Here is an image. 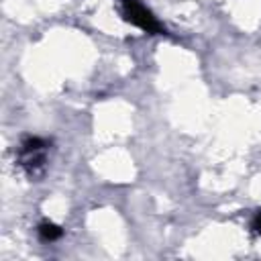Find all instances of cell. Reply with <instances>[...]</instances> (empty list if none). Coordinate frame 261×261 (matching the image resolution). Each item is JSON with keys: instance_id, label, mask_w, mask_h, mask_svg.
<instances>
[{"instance_id": "cell-3", "label": "cell", "mask_w": 261, "mask_h": 261, "mask_svg": "<svg viewBox=\"0 0 261 261\" xmlns=\"http://www.w3.org/2000/svg\"><path fill=\"white\" fill-rule=\"evenodd\" d=\"M39 237L43 239V241H55V239H59L61 237V228L57 226V224H53V222H43V224H39Z\"/></svg>"}, {"instance_id": "cell-2", "label": "cell", "mask_w": 261, "mask_h": 261, "mask_svg": "<svg viewBox=\"0 0 261 261\" xmlns=\"http://www.w3.org/2000/svg\"><path fill=\"white\" fill-rule=\"evenodd\" d=\"M45 149H47V141L39 139V137H33V139H27L22 143V149H20V163L22 167L29 171V173H35L37 167H43L45 163Z\"/></svg>"}, {"instance_id": "cell-4", "label": "cell", "mask_w": 261, "mask_h": 261, "mask_svg": "<svg viewBox=\"0 0 261 261\" xmlns=\"http://www.w3.org/2000/svg\"><path fill=\"white\" fill-rule=\"evenodd\" d=\"M253 228H255L257 234H261V210H257V214L253 218Z\"/></svg>"}, {"instance_id": "cell-1", "label": "cell", "mask_w": 261, "mask_h": 261, "mask_svg": "<svg viewBox=\"0 0 261 261\" xmlns=\"http://www.w3.org/2000/svg\"><path fill=\"white\" fill-rule=\"evenodd\" d=\"M122 14H124V18H126L130 24L139 27V29L145 31V33H151V35L163 33L161 22L151 14V10H147V8H145L141 2H137V0H122Z\"/></svg>"}]
</instances>
